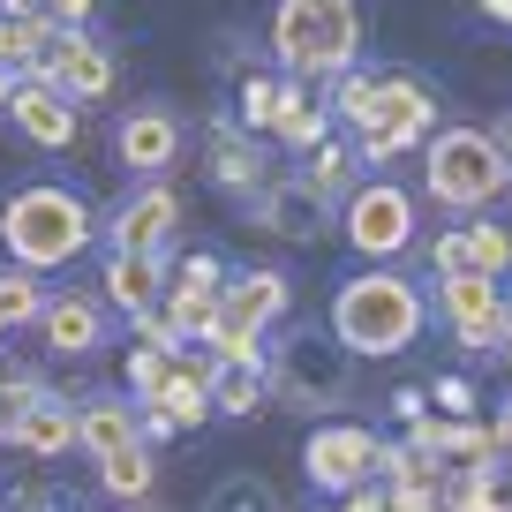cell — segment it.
I'll list each match as a JSON object with an SVG mask.
<instances>
[{"label": "cell", "instance_id": "19", "mask_svg": "<svg viewBox=\"0 0 512 512\" xmlns=\"http://www.w3.org/2000/svg\"><path fill=\"white\" fill-rule=\"evenodd\" d=\"M106 302L121 317H144V309L166 302V256L159 249H113L106 264Z\"/></svg>", "mask_w": 512, "mask_h": 512}, {"label": "cell", "instance_id": "8", "mask_svg": "<svg viewBox=\"0 0 512 512\" xmlns=\"http://www.w3.org/2000/svg\"><path fill=\"white\" fill-rule=\"evenodd\" d=\"M377 452H384L377 430H362V422H324L302 445V467H309V482H317L324 497H347L354 482L377 475Z\"/></svg>", "mask_w": 512, "mask_h": 512}, {"label": "cell", "instance_id": "25", "mask_svg": "<svg viewBox=\"0 0 512 512\" xmlns=\"http://www.w3.org/2000/svg\"><path fill=\"white\" fill-rule=\"evenodd\" d=\"M264 400H272L264 362H211V407L219 415H256Z\"/></svg>", "mask_w": 512, "mask_h": 512}, {"label": "cell", "instance_id": "34", "mask_svg": "<svg viewBox=\"0 0 512 512\" xmlns=\"http://www.w3.org/2000/svg\"><path fill=\"white\" fill-rule=\"evenodd\" d=\"M46 16H53V31H76L91 16V0H46Z\"/></svg>", "mask_w": 512, "mask_h": 512}, {"label": "cell", "instance_id": "2", "mask_svg": "<svg viewBox=\"0 0 512 512\" xmlns=\"http://www.w3.org/2000/svg\"><path fill=\"white\" fill-rule=\"evenodd\" d=\"M332 339L347 354H369V362L415 347V339H422V294H415V279L384 272V264H377V272L339 279V294H332Z\"/></svg>", "mask_w": 512, "mask_h": 512}, {"label": "cell", "instance_id": "20", "mask_svg": "<svg viewBox=\"0 0 512 512\" xmlns=\"http://www.w3.org/2000/svg\"><path fill=\"white\" fill-rule=\"evenodd\" d=\"M113 151H121V166H128V174H166V166H174V151H181L174 113H166V106L128 113V121H121V136H113Z\"/></svg>", "mask_w": 512, "mask_h": 512}, {"label": "cell", "instance_id": "23", "mask_svg": "<svg viewBox=\"0 0 512 512\" xmlns=\"http://www.w3.org/2000/svg\"><path fill=\"white\" fill-rule=\"evenodd\" d=\"M136 407L128 400H91V407H76V445L91 452V460H106V452H121V445H136Z\"/></svg>", "mask_w": 512, "mask_h": 512}, {"label": "cell", "instance_id": "14", "mask_svg": "<svg viewBox=\"0 0 512 512\" xmlns=\"http://www.w3.org/2000/svg\"><path fill=\"white\" fill-rule=\"evenodd\" d=\"M219 294H226V272H219V256H189V272H181V287H166V324H174L189 347H204L211 317H219Z\"/></svg>", "mask_w": 512, "mask_h": 512}, {"label": "cell", "instance_id": "3", "mask_svg": "<svg viewBox=\"0 0 512 512\" xmlns=\"http://www.w3.org/2000/svg\"><path fill=\"white\" fill-rule=\"evenodd\" d=\"M0 241L16 256V272H61L91 249V204L61 181H31L0 204Z\"/></svg>", "mask_w": 512, "mask_h": 512}, {"label": "cell", "instance_id": "10", "mask_svg": "<svg viewBox=\"0 0 512 512\" xmlns=\"http://www.w3.org/2000/svg\"><path fill=\"white\" fill-rule=\"evenodd\" d=\"M347 241L354 256H400L415 241V196L392 189V181H362L347 196Z\"/></svg>", "mask_w": 512, "mask_h": 512}, {"label": "cell", "instance_id": "37", "mask_svg": "<svg viewBox=\"0 0 512 512\" xmlns=\"http://www.w3.org/2000/svg\"><path fill=\"white\" fill-rule=\"evenodd\" d=\"M16 83H23L16 68H0V113H8V98H16Z\"/></svg>", "mask_w": 512, "mask_h": 512}, {"label": "cell", "instance_id": "35", "mask_svg": "<svg viewBox=\"0 0 512 512\" xmlns=\"http://www.w3.org/2000/svg\"><path fill=\"white\" fill-rule=\"evenodd\" d=\"M0 16H46V0H0Z\"/></svg>", "mask_w": 512, "mask_h": 512}, {"label": "cell", "instance_id": "24", "mask_svg": "<svg viewBox=\"0 0 512 512\" xmlns=\"http://www.w3.org/2000/svg\"><path fill=\"white\" fill-rule=\"evenodd\" d=\"M272 136H279V144H287V151H317L324 144V136H332V113H324V106H309V91H302V83H279V113H272Z\"/></svg>", "mask_w": 512, "mask_h": 512}, {"label": "cell", "instance_id": "40", "mask_svg": "<svg viewBox=\"0 0 512 512\" xmlns=\"http://www.w3.org/2000/svg\"><path fill=\"white\" fill-rule=\"evenodd\" d=\"M505 369H512V339H505Z\"/></svg>", "mask_w": 512, "mask_h": 512}, {"label": "cell", "instance_id": "27", "mask_svg": "<svg viewBox=\"0 0 512 512\" xmlns=\"http://www.w3.org/2000/svg\"><path fill=\"white\" fill-rule=\"evenodd\" d=\"M354 174H362V159H354L347 144H332V136H324V144L309 151V174H302V181H309L317 196H332V204H339V196H354V189H362Z\"/></svg>", "mask_w": 512, "mask_h": 512}, {"label": "cell", "instance_id": "4", "mask_svg": "<svg viewBox=\"0 0 512 512\" xmlns=\"http://www.w3.org/2000/svg\"><path fill=\"white\" fill-rule=\"evenodd\" d=\"M272 53L287 76H347L362 53V8L354 0H279Z\"/></svg>", "mask_w": 512, "mask_h": 512}, {"label": "cell", "instance_id": "11", "mask_svg": "<svg viewBox=\"0 0 512 512\" xmlns=\"http://www.w3.org/2000/svg\"><path fill=\"white\" fill-rule=\"evenodd\" d=\"M38 83H53L68 106H98L121 76H113V53L106 46H91L83 31H53L46 61H38Z\"/></svg>", "mask_w": 512, "mask_h": 512}, {"label": "cell", "instance_id": "26", "mask_svg": "<svg viewBox=\"0 0 512 512\" xmlns=\"http://www.w3.org/2000/svg\"><path fill=\"white\" fill-rule=\"evenodd\" d=\"M151 475H159V460H151V445H144V437L98 460V482H106V497H121V505H136V497L151 490Z\"/></svg>", "mask_w": 512, "mask_h": 512}, {"label": "cell", "instance_id": "16", "mask_svg": "<svg viewBox=\"0 0 512 512\" xmlns=\"http://www.w3.org/2000/svg\"><path fill=\"white\" fill-rule=\"evenodd\" d=\"M430 264H437V279H445V272H482V279H497V272L512 264V234H505V226H490V219L452 226V234H437Z\"/></svg>", "mask_w": 512, "mask_h": 512}, {"label": "cell", "instance_id": "32", "mask_svg": "<svg viewBox=\"0 0 512 512\" xmlns=\"http://www.w3.org/2000/svg\"><path fill=\"white\" fill-rule=\"evenodd\" d=\"M437 407H445L452 422H467V415H475V384H467V377H437Z\"/></svg>", "mask_w": 512, "mask_h": 512}, {"label": "cell", "instance_id": "28", "mask_svg": "<svg viewBox=\"0 0 512 512\" xmlns=\"http://www.w3.org/2000/svg\"><path fill=\"white\" fill-rule=\"evenodd\" d=\"M211 512H279V497H272L264 475H226L219 490H211Z\"/></svg>", "mask_w": 512, "mask_h": 512}, {"label": "cell", "instance_id": "21", "mask_svg": "<svg viewBox=\"0 0 512 512\" xmlns=\"http://www.w3.org/2000/svg\"><path fill=\"white\" fill-rule=\"evenodd\" d=\"M8 445L38 452V460H61V452H76V407H61L53 392H38L31 407H16V422H8Z\"/></svg>", "mask_w": 512, "mask_h": 512}, {"label": "cell", "instance_id": "13", "mask_svg": "<svg viewBox=\"0 0 512 512\" xmlns=\"http://www.w3.org/2000/svg\"><path fill=\"white\" fill-rule=\"evenodd\" d=\"M407 445H422L445 475H475V467L505 460V452H497V430H482L475 415H467V422H452V415L445 422H407Z\"/></svg>", "mask_w": 512, "mask_h": 512}, {"label": "cell", "instance_id": "7", "mask_svg": "<svg viewBox=\"0 0 512 512\" xmlns=\"http://www.w3.org/2000/svg\"><path fill=\"white\" fill-rule=\"evenodd\" d=\"M287 317V279L279 272H241L226 279L219 294V317L204 332V354L211 362H264V332Z\"/></svg>", "mask_w": 512, "mask_h": 512}, {"label": "cell", "instance_id": "30", "mask_svg": "<svg viewBox=\"0 0 512 512\" xmlns=\"http://www.w3.org/2000/svg\"><path fill=\"white\" fill-rule=\"evenodd\" d=\"M272 113H279V76H249V91H241V128H249V136H272Z\"/></svg>", "mask_w": 512, "mask_h": 512}, {"label": "cell", "instance_id": "41", "mask_svg": "<svg viewBox=\"0 0 512 512\" xmlns=\"http://www.w3.org/2000/svg\"><path fill=\"white\" fill-rule=\"evenodd\" d=\"M0 339H8V324H0Z\"/></svg>", "mask_w": 512, "mask_h": 512}, {"label": "cell", "instance_id": "9", "mask_svg": "<svg viewBox=\"0 0 512 512\" xmlns=\"http://www.w3.org/2000/svg\"><path fill=\"white\" fill-rule=\"evenodd\" d=\"M437 309H445L460 347H505L512 339V302L497 294V279H482V272H445Z\"/></svg>", "mask_w": 512, "mask_h": 512}, {"label": "cell", "instance_id": "1", "mask_svg": "<svg viewBox=\"0 0 512 512\" xmlns=\"http://www.w3.org/2000/svg\"><path fill=\"white\" fill-rule=\"evenodd\" d=\"M332 113L339 121H354V159L362 166H384V159H400L407 144H422L437 121V98L422 91L407 68H369V76H339L332 91Z\"/></svg>", "mask_w": 512, "mask_h": 512}, {"label": "cell", "instance_id": "36", "mask_svg": "<svg viewBox=\"0 0 512 512\" xmlns=\"http://www.w3.org/2000/svg\"><path fill=\"white\" fill-rule=\"evenodd\" d=\"M497 452H505V460H512V407H505V415H497Z\"/></svg>", "mask_w": 512, "mask_h": 512}, {"label": "cell", "instance_id": "33", "mask_svg": "<svg viewBox=\"0 0 512 512\" xmlns=\"http://www.w3.org/2000/svg\"><path fill=\"white\" fill-rule=\"evenodd\" d=\"M347 512H400V497H392V482H354Z\"/></svg>", "mask_w": 512, "mask_h": 512}, {"label": "cell", "instance_id": "39", "mask_svg": "<svg viewBox=\"0 0 512 512\" xmlns=\"http://www.w3.org/2000/svg\"><path fill=\"white\" fill-rule=\"evenodd\" d=\"M505 136H512V128H505ZM505 174H512V144H505Z\"/></svg>", "mask_w": 512, "mask_h": 512}, {"label": "cell", "instance_id": "17", "mask_svg": "<svg viewBox=\"0 0 512 512\" xmlns=\"http://www.w3.org/2000/svg\"><path fill=\"white\" fill-rule=\"evenodd\" d=\"M174 226H181L174 189H166V181H151V189H136L121 211H113L106 241H113V249H166V234H174Z\"/></svg>", "mask_w": 512, "mask_h": 512}, {"label": "cell", "instance_id": "5", "mask_svg": "<svg viewBox=\"0 0 512 512\" xmlns=\"http://www.w3.org/2000/svg\"><path fill=\"white\" fill-rule=\"evenodd\" d=\"M264 384H272V400H287L294 415H332L347 400V347L317 324H287L272 354H264Z\"/></svg>", "mask_w": 512, "mask_h": 512}, {"label": "cell", "instance_id": "6", "mask_svg": "<svg viewBox=\"0 0 512 512\" xmlns=\"http://www.w3.org/2000/svg\"><path fill=\"white\" fill-rule=\"evenodd\" d=\"M422 181H430L437 204L452 211H490L497 196L512 189L505 174V144H497L490 128H445V136H430V159H422Z\"/></svg>", "mask_w": 512, "mask_h": 512}, {"label": "cell", "instance_id": "15", "mask_svg": "<svg viewBox=\"0 0 512 512\" xmlns=\"http://www.w3.org/2000/svg\"><path fill=\"white\" fill-rule=\"evenodd\" d=\"M8 121H16L23 144H46V151H68V144H76V106H68L53 83H16Z\"/></svg>", "mask_w": 512, "mask_h": 512}, {"label": "cell", "instance_id": "12", "mask_svg": "<svg viewBox=\"0 0 512 512\" xmlns=\"http://www.w3.org/2000/svg\"><path fill=\"white\" fill-rule=\"evenodd\" d=\"M249 211H256V219H264V226H272L279 241H324V234H332V226H339V204H332V196H317V189H309L302 174L272 181V189L256 196Z\"/></svg>", "mask_w": 512, "mask_h": 512}, {"label": "cell", "instance_id": "18", "mask_svg": "<svg viewBox=\"0 0 512 512\" xmlns=\"http://www.w3.org/2000/svg\"><path fill=\"white\" fill-rule=\"evenodd\" d=\"M211 181H219L226 196H241V204H256V196L272 189V159H264V144L241 136L226 113H219V144H211Z\"/></svg>", "mask_w": 512, "mask_h": 512}, {"label": "cell", "instance_id": "38", "mask_svg": "<svg viewBox=\"0 0 512 512\" xmlns=\"http://www.w3.org/2000/svg\"><path fill=\"white\" fill-rule=\"evenodd\" d=\"M482 16H490V23H512V0H482Z\"/></svg>", "mask_w": 512, "mask_h": 512}, {"label": "cell", "instance_id": "29", "mask_svg": "<svg viewBox=\"0 0 512 512\" xmlns=\"http://www.w3.org/2000/svg\"><path fill=\"white\" fill-rule=\"evenodd\" d=\"M38 309H46V294H38L31 272H8V279H0V324H38Z\"/></svg>", "mask_w": 512, "mask_h": 512}, {"label": "cell", "instance_id": "31", "mask_svg": "<svg viewBox=\"0 0 512 512\" xmlns=\"http://www.w3.org/2000/svg\"><path fill=\"white\" fill-rule=\"evenodd\" d=\"M128 392H136V400H159V392H166V354L159 347L128 354Z\"/></svg>", "mask_w": 512, "mask_h": 512}, {"label": "cell", "instance_id": "22", "mask_svg": "<svg viewBox=\"0 0 512 512\" xmlns=\"http://www.w3.org/2000/svg\"><path fill=\"white\" fill-rule=\"evenodd\" d=\"M38 332H46L53 354H91L98 332H106V317H98L91 294H53V302L38 309Z\"/></svg>", "mask_w": 512, "mask_h": 512}]
</instances>
